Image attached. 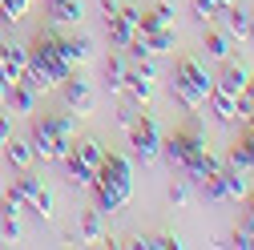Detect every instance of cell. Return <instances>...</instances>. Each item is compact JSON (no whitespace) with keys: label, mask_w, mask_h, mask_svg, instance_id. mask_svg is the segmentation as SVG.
<instances>
[{"label":"cell","mask_w":254,"mask_h":250,"mask_svg":"<svg viewBox=\"0 0 254 250\" xmlns=\"http://www.w3.org/2000/svg\"><path fill=\"white\" fill-rule=\"evenodd\" d=\"M93 194H97V210L101 214H117L133 198V166H129V158L105 153L97 178H93Z\"/></svg>","instance_id":"obj_1"},{"label":"cell","mask_w":254,"mask_h":250,"mask_svg":"<svg viewBox=\"0 0 254 250\" xmlns=\"http://www.w3.org/2000/svg\"><path fill=\"white\" fill-rule=\"evenodd\" d=\"M77 137V113H53L45 121H37L33 129V153L41 162H65Z\"/></svg>","instance_id":"obj_2"},{"label":"cell","mask_w":254,"mask_h":250,"mask_svg":"<svg viewBox=\"0 0 254 250\" xmlns=\"http://www.w3.org/2000/svg\"><path fill=\"white\" fill-rule=\"evenodd\" d=\"M125 133H129V145H133V153H137L141 162H153L157 153H162L166 133H162V125H157L149 113H137V117H133V125H129Z\"/></svg>","instance_id":"obj_3"},{"label":"cell","mask_w":254,"mask_h":250,"mask_svg":"<svg viewBox=\"0 0 254 250\" xmlns=\"http://www.w3.org/2000/svg\"><path fill=\"white\" fill-rule=\"evenodd\" d=\"M162 153H166V162L174 166V170H186V166H194L202 153H206V141L190 129V133H174V137H166L162 141Z\"/></svg>","instance_id":"obj_4"},{"label":"cell","mask_w":254,"mask_h":250,"mask_svg":"<svg viewBox=\"0 0 254 250\" xmlns=\"http://www.w3.org/2000/svg\"><path fill=\"white\" fill-rule=\"evenodd\" d=\"M174 81H178V85H186V89L194 93V97H202V101L210 97V89H214V77L206 73V65H202L198 57H182V61H178Z\"/></svg>","instance_id":"obj_5"},{"label":"cell","mask_w":254,"mask_h":250,"mask_svg":"<svg viewBox=\"0 0 254 250\" xmlns=\"http://www.w3.org/2000/svg\"><path fill=\"white\" fill-rule=\"evenodd\" d=\"M61 93H65V105L77 113V117H93V109H97V93H93V85L85 77H65L61 81Z\"/></svg>","instance_id":"obj_6"},{"label":"cell","mask_w":254,"mask_h":250,"mask_svg":"<svg viewBox=\"0 0 254 250\" xmlns=\"http://www.w3.org/2000/svg\"><path fill=\"white\" fill-rule=\"evenodd\" d=\"M24 73H28V49L16 41H4L0 45V81L16 85V81H24Z\"/></svg>","instance_id":"obj_7"},{"label":"cell","mask_w":254,"mask_h":250,"mask_svg":"<svg viewBox=\"0 0 254 250\" xmlns=\"http://www.w3.org/2000/svg\"><path fill=\"white\" fill-rule=\"evenodd\" d=\"M137 8H121V12H113V16H105V28H109V41L117 45V49H129V41L137 37Z\"/></svg>","instance_id":"obj_8"},{"label":"cell","mask_w":254,"mask_h":250,"mask_svg":"<svg viewBox=\"0 0 254 250\" xmlns=\"http://www.w3.org/2000/svg\"><path fill=\"white\" fill-rule=\"evenodd\" d=\"M69 158L73 162H81L85 170H93V174H97L101 170V162H105V145L97 141V137H73V149H69Z\"/></svg>","instance_id":"obj_9"},{"label":"cell","mask_w":254,"mask_h":250,"mask_svg":"<svg viewBox=\"0 0 254 250\" xmlns=\"http://www.w3.org/2000/svg\"><path fill=\"white\" fill-rule=\"evenodd\" d=\"M37 97H41V93L28 85V81H16V85H8V101H4V109L28 117V113H37Z\"/></svg>","instance_id":"obj_10"},{"label":"cell","mask_w":254,"mask_h":250,"mask_svg":"<svg viewBox=\"0 0 254 250\" xmlns=\"http://www.w3.org/2000/svg\"><path fill=\"white\" fill-rule=\"evenodd\" d=\"M41 190H45V182H41L37 174H28V170H20V178H16L12 186H8V198H12V202H20V206H33Z\"/></svg>","instance_id":"obj_11"},{"label":"cell","mask_w":254,"mask_h":250,"mask_svg":"<svg viewBox=\"0 0 254 250\" xmlns=\"http://www.w3.org/2000/svg\"><path fill=\"white\" fill-rule=\"evenodd\" d=\"M250 77H254V73H250L246 65H226V69H222V77L214 81V89L226 93V97H238V93L250 85Z\"/></svg>","instance_id":"obj_12"},{"label":"cell","mask_w":254,"mask_h":250,"mask_svg":"<svg viewBox=\"0 0 254 250\" xmlns=\"http://www.w3.org/2000/svg\"><path fill=\"white\" fill-rule=\"evenodd\" d=\"M121 93H129L133 105H149L157 89H153V77H145V73H125V89Z\"/></svg>","instance_id":"obj_13"},{"label":"cell","mask_w":254,"mask_h":250,"mask_svg":"<svg viewBox=\"0 0 254 250\" xmlns=\"http://www.w3.org/2000/svg\"><path fill=\"white\" fill-rule=\"evenodd\" d=\"M49 16H53V24H81L85 4L81 0H49Z\"/></svg>","instance_id":"obj_14"},{"label":"cell","mask_w":254,"mask_h":250,"mask_svg":"<svg viewBox=\"0 0 254 250\" xmlns=\"http://www.w3.org/2000/svg\"><path fill=\"white\" fill-rule=\"evenodd\" d=\"M222 12H226V33H230V37H238V41H250V37H254V24H250V12H246V8L226 4Z\"/></svg>","instance_id":"obj_15"},{"label":"cell","mask_w":254,"mask_h":250,"mask_svg":"<svg viewBox=\"0 0 254 250\" xmlns=\"http://www.w3.org/2000/svg\"><path fill=\"white\" fill-rule=\"evenodd\" d=\"M4 158H8L16 170H33V162H37V153H33V141L8 137V141H4Z\"/></svg>","instance_id":"obj_16"},{"label":"cell","mask_w":254,"mask_h":250,"mask_svg":"<svg viewBox=\"0 0 254 250\" xmlns=\"http://www.w3.org/2000/svg\"><path fill=\"white\" fill-rule=\"evenodd\" d=\"M226 166H230V170H242V174H246V170H254V129H250L242 141H234Z\"/></svg>","instance_id":"obj_17"},{"label":"cell","mask_w":254,"mask_h":250,"mask_svg":"<svg viewBox=\"0 0 254 250\" xmlns=\"http://www.w3.org/2000/svg\"><path fill=\"white\" fill-rule=\"evenodd\" d=\"M170 24H174V8L170 4H157V8H149V12L137 16V33H157V28H170Z\"/></svg>","instance_id":"obj_18"},{"label":"cell","mask_w":254,"mask_h":250,"mask_svg":"<svg viewBox=\"0 0 254 250\" xmlns=\"http://www.w3.org/2000/svg\"><path fill=\"white\" fill-rule=\"evenodd\" d=\"M218 170H222V162H218V158H214V153L206 149V153H202V158H198L194 166H186V178H190V182H194V186H202V182H206V178H214Z\"/></svg>","instance_id":"obj_19"},{"label":"cell","mask_w":254,"mask_h":250,"mask_svg":"<svg viewBox=\"0 0 254 250\" xmlns=\"http://www.w3.org/2000/svg\"><path fill=\"white\" fill-rule=\"evenodd\" d=\"M145 37V45H149V57H157V53H170L174 45H178V28L170 24V28H157V33H141Z\"/></svg>","instance_id":"obj_20"},{"label":"cell","mask_w":254,"mask_h":250,"mask_svg":"<svg viewBox=\"0 0 254 250\" xmlns=\"http://www.w3.org/2000/svg\"><path fill=\"white\" fill-rule=\"evenodd\" d=\"M210 113L218 117V121H238V113H234V97H226V93H218V89H210Z\"/></svg>","instance_id":"obj_21"},{"label":"cell","mask_w":254,"mask_h":250,"mask_svg":"<svg viewBox=\"0 0 254 250\" xmlns=\"http://www.w3.org/2000/svg\"><path fill=\"white\" fill-rule=\"evenodd\" d=\"M81 238L85 242H105V222H101V210H89L81 218Z\"/></svg>","instance_id":"obj_22"},{"label":"cell","mask_w":254,"mask_h":250,"mask_svg":"<svg viewBox=\"0 0 254 250\" xmlns=\"http://www.w3.org/2000/svg\"><path fill=\"white\" fill-rule=\"evenodd\" d=\"M206 57H214V61H226L230 57V33H206Z\"/></svg>","instance_id":"obj_23"},{"label":"cell","mask_w":254,"mask_h":250,"mask_svg":"<svg viewBox=\"0 0 254 250\" xmlns=\"http://www.w3.org/2000/svg\"><path fill=\"white\" fill-rule=\"evenodd\" d=\"M28 8H33V0H0V12H4L8 24H20L28 16Z\"/></svg>","instance_id":"obj_24"},{"label":"cell","mask_w":254,"mask_h":250,"mask_svg":"<svg viewBox=\"0 0 254 250\" xmlns=\"http://www.w3.org/2000/svg\"><path fill=\"white\" fill-rule=\"evenodd\" d=\"M105 85H109V93H121V89H125V65H121V57H109V65H105Z\"/></svg>","instance_id":"obj_25"},{"label":"cell","mask_w":254,"mask_h":250,"mask_svg":"<svg viewBox=\"0 0 254 250\" xmlns=\"http://www.w3.org/2000/svg\"><path fill=\"white\" fill-rule=\"evenodd\" d=\"M69 61H73V69L85 65V61H93V41L81 37V41H69Z\"/></svg>","instance_id":"obj_26"},{"label":"cell","mask_w":254,"mask_h":250,"mask_svg":"<svg viewBox=\"0 0 254 250\" xmlns=\"http://www.w3.org/2000/svg\"><path fill=\"white\" fill-rule=\"evenodd\" d=\"M65 166H69V182H73V186H93V178H97L93 170H85V166L73 162V158H65Z\"/></svg>","instance_id":"obj_27"},{"label":"cell","mask_w":254,"mask_h":250,"mask_svg":"<svg viewBox=\"0 0 254 250\" xmlns=\"http://www.w3.org/2000/svg\"><path fill=\"white\" fill-rule=\"evenodd\" d=\"M33 210H37V218H45V222H49V218L57 214V198H53V190H41L37 202H33Z\"/></svg>","instance_id":"obj_28"},{"label":"cell","mask_w":254,"mask_h":250,"mask_svg":"<svg viewBox=\"0 0 254 250\" xmlns=\"http://www.w3.org/2000/svg\"><path fill=\"white\" fill-rule=\"evenodd\" d=\"M222 12V0H194V16L198 20H214Z\"/></svg>","instance_id":"obj_29"},{"label":"cell","mask_w":254,"mask_h":250,"mask_svg":"<svg viewBox=\"0 0 254 250\" xmlns=\"http://www.w3.org/2000/svg\"><path fill=\"white\" fill-rule=\"evenodd\" d=\"M234 246H238V250H254V226H250V222H242V226L234 230Z\"/></svg>","instance_id":"obj_30"},{"label":"cell","mask_w":254,"mask_h":250,"mask_svg":"<svg viewBox=\"0 0 254 250\" xmlns=\"http://www.w3.org/2000/svg\"><path fill=\"white\" fill-rule=\"evenodd\" d=\"M0 226H4V234H8L12 242L24 238V226H20V218H16V214H4V222H0Z\"/></svg>","instance_id":"obj_31"},{"label":"cell","mask_w":254,"mask_h":250,"mask_svg":"<svg viewBox=\"0 0 254 250\" xmlns=\"http://www.w3.org/2000/svg\"><path fill=\"white\" fill-rule=\"evenodd\" d=\"M170 202H174V206H190V202H194L190 186H174V190H170Z\"/></svg>","instance_id":"obj_32"},{"label":"cell","mask_w":254,"mask_h":250,"mask_svg":"<svg viewBox=\"0 0 254 250\" xmlns=\"http://www.w3.org/2000/svg\"><path fill=\"white\" fill-rule=\"evenodd\" d=\"M0 137H12V117H8L4 105H0Z\"/></svg>","instance_id":"obj_33"},{"label":"cell","mask_w":254,"mask_h":250,"mask_svg":"<svg viewBox=\"0 0 254 250\" xmlns=\"http://www.w3.org/2000/svg\"><path fill=\"white\" fill-rule=\"evenodd\" d=\"M133 117H137L133 109H117V125H121V129H129V125H133Z\"/></svg>","instance_id":"obj_34"},{"label":"cell","mask_w":254,"mask_h":250,"mask_svg":"<svg viewBox=\"0 0 254 250\" xmlns=\"http://www.w3.org/2000/svg\"><path fill=\"white\" fill-rule=\"evenodd\" d=\"M101 12H105V16H113V12H121V0H101Z\"/></svg>","instance_id":"obj_35"},{"label":"cell","mask_w":254,"mask_h":250,"mask_svg":"<svg viewBox=\"0 0 254 250\" xmlns=\"http://www.w3.org/2000/svg\"><path fill=\"white\" fill-rule=\"evenodd\" d=\"M4 101H8V85L0 81V105H4Z\"/></svg>","instance_id":"obj_36"},{"label":"cell","mask_w":254,"mask_h":250,"mask_svg":"<svg viewBox=\"0 0 254 250\" xmlns=\"http://www.w3.org/2000/svg\"><path fill=\"white\" fill-rule=\"evenodd\" d=\"M246 222H250V226H254V198H250V214H246Z\"/></svg>","instance_id":"obj_37"},{"label":"cell","mask_w":254,"mask_h":250,"mask_svg":"<svg viewBox=\"0 0 254 250\" xmlns=\"http://www.w3.org/2000/svg\"><path fill=\"white\" fill-rule=\"evenodd\" d=\"M246 125H250V129H254V105H250V113H246Z\"/></svg>","instance_id":"obj_38"},{"label":"cell","mask_w":254,"mask_h":250,"mask_svg":"<svg viewBox=\"0 0 254 250\" xmlns=\"http://www.w3.org/2000/svg\"><path fill=\"white\" fill-rule=\"evenodd\" d=\"M226 4H238V0H222V8H226Z\"/></svg>","instance_id":"obj_39"},{"label":"cell","mask_w":254,"mask_h":250,"mask_svg":"<svg viewBox=\"0 0 254 250\" xmlns=\"http://www.w3.org/2000/svg\"><path fill=\"white\" fill-rule=\"evenodd\" d=\"M4 141H8V137H0V153H4Z\"/></svg>","instance_id":"obj_40"},{"label":"cell","mask_w":254,"mask_h":250,"mask_svg":"<svg viewBox=\"0 0 254 250\" xmlns=\"http://www.w3.org/2000/svg\"><path fill=\"white\" fill-rule=\"evenodd\" d=\"M0 24H4V12H0Z\"/></svg>","instance_id":"obj_41"},{"label":"cell","mask_w":254,"mask_h":250,"mask_svg":"<svg viewBox=\"0 0 254 250\" xmlns=\"http://www.w3.org/2000/svg\"><path fill=\"white\" fill-rule=\"evenodd\" d=\"M250 24H254V16H250Z\"/></svg>","instance_id":"obj_42"}]
</instances>
